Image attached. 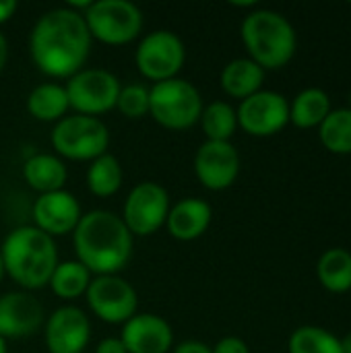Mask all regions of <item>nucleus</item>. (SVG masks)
<instances>
[{
    "label": "nucleus",
    "instance_id": "nucleus-11",
    "mask_svg": "<svg viewBox=\"0 0 351 353\" xmlns=\"http://www.w3.org/2000/svg\"><path fill=\"white\" fill-rule=\"evenodd\" d=\"M85 298L89 310L108 325H124L139 308L137 290L120 275H95Z\"/></svg>",
    "mask_w": 351,
    "mask_h": 353
},
{
    "label": "nucleus",
    "instance_id": "nucleus-38",
    "mask_svg": "<svg viewBox=\"0 0 351 353\" xmlns=\"http://www.w3.org/2000/svg\"><path fill=\"white\" fill-rule=\"evenodd\" d=\"M350 110H351V93H350Z\"/></svg>",
    "mask_w": 351,
    "mask_h": 353
},
{
    "label": "nucleus",
    "instance_id": "nucleus-21",
    "mask_svg": "<svg viewBox=\"0 0 351 353\" xmlns=\"http://www.w3.org/2000/svg\"><path fill=\"white\" fill-rule=\"evenodd\" d=\"M68 108L66 89L58 83H41L27 95V112L41 122H60Z\"/></svg>",
    "mask_w": 351,
    "mask_h": 353
},
{
    "label": "nucleus",
    "instance_id": "nucleus-17",
    "mask_svg": "<svg viewBox=\"0 0 351 353\" xmlns=\"http://www.w3.org/2000/svg\"><path fill=\"white\" fill-rule=\"evenodd\" d=\"M120 341L128 353H168L174 347V331L159 314H134L124 323Z\"/></svg>",
    "mask_w": 351,
    "mask_h": 353
},
{
    "label": "nucleus",
    "instance_id": "nucleus-8",
    "mask_svg": "<svg viewBox=\"0 0 351 353\" xmlns=\"http://www.w3.org/2000/svg\"><path fill=\"white\" fill-rule=\"evenodd\" d=\"M134 62L145 79L161 83L180 72L186 62V46L178 33L170 29H155L139 41Z\"/></svg>",
    "mask_w": 351,
    "mask_h": 353
},
{
    "label": "nucleus",
    "instance_id": "nucleus-32",
    "mask_svg": "<svg viewBox=\"0 0 351 353\" xmlns=\"http://www.w3.org/2000/svg\"><path fill=\"white\" fill-rule=\"evenodd\" d=\"M95 353H128L124 343L120 341V337H106L97 343Z\"/></svg>",
    "mask_w": 351,
    "mask_h": 353
},
{
    "label": "nucleus",
    "instance_id": "nucleus-4",
    "mask_svg": "<svg viewBox=\"0 0 351 353\" xmlns=\"http://www.w3.org/2000/svg\"><path fill=\"white\" fill-rule=\"evenodd\" d=\"M240 33L250 60L263 70L283 68L296 54V29L281 12L269 8L252 10L244 17Z\"/></svg>",
    "mask_w": 351,
    "mask_h": 353
},
{
    "label": "nucleus",
    "instance_id": "nucleus-5",
    "mask_svg": "<svg viewBox=\"0 0 351 353\" xmlns=\"http://www.w3.org/2000/svg\"><path fill=\"white\" fill-rule=\"evenodd\" d=\"M203 95L186 79H168L149 89V114L170 130H186L201 120Z\"/></svg>",
    "mask_w": 351,
    "mask_h": 353
},
{
    "label": "nucleus",
    "instance_id": "nucleus-20",
    "mask_svg": "<svg viewBox=\"0 0 351 353\" xmlns=\"http://www.w3.org/2000/svg\"><path fill=\"white\" fill-rule=\"evenodd\" d=\"M221 89L236 99H246L263 89L265 70L250 58H236L228 62L221 70Z\"/></svg>",
    "mask_w": 351,
    "mask_h": 353
},
{
    "label": "nucleus",
    "instance_id": "nucleus-24",
    "mask_svg": "<svg viewBox=\"0 0 351 353\" xmlns=\"http://www.w3.org/2000/svg\"><path fill=\"white\" fill-rule=\"evenodd\" d=\"M91 279L89 269L79 261H62L56 265L48 285L60 300H77L85 296Z\"/></svg>",
    "mask_w": 351,
    "mask_h": 353
},
{
    "label": "nucleus",
    "instance_id": "nucleus-37",
    "mask_svg": "<svg viewBox=\"0 0 351 353\" xmlns=\"http://www.w3.org/2000/svg\"><path fill=\"white\" fill-rule=\"evenodd\" d=\"M4 275H6V271H4V263H2V256H0V281H2Z\"/></svg>",
    "mask_w": 351,
    "mask_h": 353
},
{
    "label": "nucleus",
    "instance_id": "nucleus-16",
    "mask_svg": "<svg viewBox=\"0 0 351 353\" xmlns=\"http://www.w3.org/2000/svg\"><path fill=\"white\" fill-rule=\"evenodd\" d=\"M43 323V306L29 292H8L0 298V337L33 335Z\"/></svg>",
    "mask_w": 351,
    "mask_h": 353
},
{
    "label": "nucleus",
    "instance_id": "nucleus-3",
    "mask_svg": "<svg viewBox=\"0 0 351 353\" xmlns=\"http://www.w3.org/2000/svg\"><path fill=\"white\" fill-rule=\"evenodd\" d=\"M0 256L6 275L27 292L48 285L56 265L60 263L54 238L35 225L14 228L4 238Z\"/></svg>",
    "mask_w": 351,
    "mask_h": 353
},
{
    "label": "nucleus",
    "instance_id": "nucleus-27",
    "mask_svg": "<svg viewBox=\"0 0 351 353\" xmlns=\"http://www.w3.org/2000/svg\"><path fill=\"white\" fill-rule=\"evenodd\" d=\"M319 137L325 149L335 155L351 153V110H331L325 122L319 126Z\"/></svg>",
    "mask_w": 351,
    "mask_h": 353
},
{
    "label": "nucleus",
    "instance_id": "nucleus-19",
    "mask_svg": "<svg viewBox=\"0 0 351 353\" xmlns=\"http://www.w3.org/2000/svg\"><path fill=\"white\" fill-rule=\"evenodd\" d=\"M23 178L33 190H37L39 194H48V192L64 190V184L68 180V170L58 155L35 153L25 159Z\"/></svg>",
    "mask_w": 351,
    "mask_h": 353
},
{
    "label": "nucleus",
    "instance_id": "nucleus-12",
    "mask_svg": "<svg viewBox=\"0 0 351 353\" xmlns=\"http://www.w3.org/2000/svg\"><path fill=\"white\" fill-rule=\"evenodd\" d=\"M238 126L252 137H273L290 122V101L277 91H257L240 101Z\"/></svg>",
    "mask_w": 351,
    "mask_h": 353
},
{
    "label": "nucleus",
    "instance_id": "nucleus-2",
    "mask_svg": "<svg viewBox=\"0 0 351 353\" xmlns=\"http://www.w3.org/2000/svg\"><path fill=\"white\" fill-rule=\"evenodd\" d=\"M132 238L122 217L106 209L85 213L72 232L77 261L91 275H118L132 256Z\"/></svg>",
    "mask_w": 351,
    "mask_h": 353
},
{
    "label": "nucleus",
    "instance_id": "nucleus-22",
    "mask_svg": "<svg viewBox=\"0 0 351 353\" xmlns=\"http://www.w3.org/2000/svg\"><path fill=\"white\" fill-rule=\"evenodd\" d=\"M331 112V99L323 89L310 87L296 95L290 105V122L298 128H317Z\"/></svg>",
    "mask_w": 351,
    "mask_h": 353
},
{
    "label": "nucleus",
    "instance_id": "nucleus-18",
    "mask_svg": "<svg viewBox=\"0 0 351 353\" xmlns=\"http://www.w3.org/2000/svg\"><path fill=\"white\" fill-rule=\"evenodd\" d=\"M211 217H213V211L207 201L188 196L170 207L166 225H168V232L176 240L192 242L209 230Z\"/></svg>",
    "mask_w": 351,
    "mask_h": 353
},
{
    "label": "nucleus",
    "instance_id": "nucleus-36",
    "mask_svg": "<svg viewBox=\"0 0 351 353\" xmlns=\"http://www.w3.org/2000/svg\"><path fill=\"white\" fill-rule=\"evenodd\" d=\"M0 353H8V347H6V339L0 337Z\"/></svg>",
    "mask_w": 351,
    "mask_h": 353
},
{
    "label": "nucleus",
    "instance_id": "nucleus-28",
    "mask_svg": "<svg viewBox=\"0 0 351 353\" xmlns=\"http://www.w3.org/2000/svg\"><path fill=\"white\" fill-rule=\"evenodd\" d=\"M290 353H343L341 339L321 327H300L290 337Z\"/></svg>",
    "mask_w": 351,
    "mask_h": 353
},
{
    "label": "nucleus",
    "instance_id": "nucleus-9",
    "mask_svg": "<svg viewBox=\"0 0 351 353\" xmlns=\"http://www.w3.org/2000/svg\"><path fill=\"white\" fill-rule=\"evenodd\" d=\"M120 81L114 72L106 68H81L70 79H66L68 105L83 116H101L116 108Z\"/></svg>",
    "mask_w": 351,
    "mask_h": 353
},
{
    "label": "nucleus",
    "instance_id": "nucleus-33",
    "mask_svg": "<svg viewBox=\"0 0 351 353\" xmlns=\"http://www.w3.org/2000/svg\"><path fill=\"white\" fill-rule=\"evenodd\" d=\"M17 8H19L17 0H0V25L10 21L12 14L17 12Z\"/></svg>",
    "mask_w": 351,
    "mask_h": 353
},
{
    "label": "nucleus",
    "instance_id": "nucleus-14",
    "mask_svg": "<svg viewBox=\"0 0 351 353\" xmlns=\"http://www.w3.org/2000/svg\"><path fill=\"white\" fill-rule=\"evenodd\" d=\"M83 217L81 203L68 190L39 194L33 205V225L43 234L56 238L72 234Z\"/></svg>",
    "mask_w": 351,
    "mask_h": 353
},
{
    "label": "nucleus",
    "instance_id": "nucleus-10",
    "mask_svg": "<svg viewBox=\"0 0 351 353\" xmlns=\"http://www.w3.org/2000/svg\"><path fill=\"white\" fill-rule=\"evenodd\" d=\"M170 192L159 182H139L126 196L122 221L132 236H151L166 225L170 213Z\"/></svg>",
    "mask_w": 351,
    "mask_h": 353
},
{
    "label": "nucleus",
    "instance_id": "nucleus-29",
    "mask_svg": "<svg viewBox=\"0 0 351 353\" xmlns=\"http://www.w3.org/2000/svg\"><path fill=\"white\" fill-rule=\"evenodd\" d=\"M116 108L126 118H143L149 114V87L141 83L122 85Z\"/></svg>",
    "mask_w": 351,
    "mask_h": 353
},
{
    "label": "nucleus",
    "instance_id": "nucleus-13",
    "mask_svg": "<svg viewBox=\"0 0 351 353\" xmlns=\"http://www.w3.org/2000/svg\"><path fill=\"white\" fill-rule=\"evenodd\" d=\"M194 174L209 190L230 188L240 174V155L230 141H205L194 155Z\"/></svg>",
    "mask_w": 351,
    "mask_h": 353
},
{
    "label": "nucleus",
    "instance_id": "nucleus-34",
    "mask_svg": "<svg viewBox=\"0 0 351 353\" xmlns=\"http://www.w3.org/2000/svg\"><path fill=\"white\" fill-rule=\"evenodd\" d=\"M6 60H8V41H6L4 33L0 31V72L6 66Z\"/></svg>",
    "mask_w": 351,
    "mask_h": 353
},
{
    "label": "nucleus",
    "instance_id": "nucleus-1",
    "mask_svg": "<svg viewBox=\"0 0 351 353\" xmlns=\"http://www.w3.org/2000/svg\"><path fill=\"white\" fill-rule=\"evenodd\" d=\"M91 50V33L81 12L68 6L43 12L29 35L33 64L52 79H70L85 68Z\"/></svg>",
    "mask_w": 351,
    "mask_h": 353
},
{
    "label": "nucleus",
    "instance_id": "nucleus-7",
    "mask_svg": "<svg viewBox=\"0 0 351 353\" xmlns=\"http://www.w3.org/2000/svg\"><path fill=\"white\" fill-rule=\"evenodd\" d=\"M83 19L91 39L108 46L130 43L143 31V12L130 0H93Z\"/></svg>",
    "mask_w": 351,
    "mask_h": 353
},
{
    "label": "nucleus",
    "instance_id": "nucleus-25",
    "mask_svg": "<svg viewBox=\"0 0 351 353\" xmlns=\"http://www.w3.org/2000/svg\"><path fill=\"white\" fill-rule=\"evenodd\" d=\"M87 186L95 196H112L122 186V165L116 155L103 153L87 168Z\"/></svg>",
    "mask_w": 351,
    "mask_h": 353
},
{
    "label": "nucleus",
    "instance_id": "nucleus-35",
    "mask_svg": "<svg viewBox=\"0 0 351 353\" xmlns=\"http://www.w3.org/2000/svg\"><path fill=\"white\" fill-rule=\"evenodd\" d=\"M341 352L351 353V331L341 339Z\"/></svg>",
    "mask_w": 351,
    "mask_h": 353
},
{
    "label": "nucleus",
    "instance_id": "nucleus-15",
    "mask_svg": "<svg viewBox=\"0 0 351 353\" xmlns=\"http://www.w3.org/2000/svg\"><path fill=\"white\" fill-rule=\"evenodd\" d=\"M91 339V323L77 306H62L46 323V347L50 353H81Z\"/></svg>",
    "mask_w": 351,
    "mask_h": 353
},
{
    "label": "nucleus",
    "instance_id": "nucleus-30",
    "mask_svg": "<svg viewBox=\"0 0 351 353\" xmlns=\"http://www.w3.org/2000/svg\"><path fill=\"white\" fill-rule=\"evenodd\" d=\"M211 350H213V353H250V350H248V345H246L244 339L232 337V335L219 339Z\"/></svg>",
    "mask_w": 351,
    "mask_h": 353
},
{
    "label": "nucleus",
    "instance_id": "nucleus-26",
    "mask_svg": "<svg viewBox=\"0 0 351 353\" xmlns=\"http://www.w3.org/2000/svg\"><path fill=\"white\" fill-rule=\"evenodd\" d=\"M199 122L207 141H230L238 128L236 108L228 101H211L203 108Z\"/></svg>",
    "mask_w": 351,
    "mask_h": 353
},
{
    "label": "nucleus",
    "instance_id": "nucleus-23",
    "mask_svg": "<svg viewBox=\"0 0 351 353\" xmlns=\"http://www.w3.org/2000/svg\"><path fill=\"white\" fill-rule=\"evenodd\" d=\"M319 281L333 294H345L351 290V252L345 248L327 250L317 265Z\"/></svg>",
    "mask_w": 351,
    "mask_h": 353
},
{
    "label": "nucleus",
    "instance_id": "nucleus-6",
    "mask_svg": "<svg viewBox=\"0 0 351 353\" xmlns=\"http://www.w3.org/2000/svg\"><path fill=\"white\" fill-rule=\"evenodd\" d=\"M50 141L56 153L66 159L93 161L99 155L108 153L110 130L101 122V118L72 114L54 124Z\"/></svg>",
    "mask_w": 351,
    "mask_h": 353
},
{
    "label": "nucleus",
    "instance_id": "nucleus-31",
    "mask_svg": "<svg viewBox=\"0 0 351 353\" xmlns=\"http://www.w3.org/2000/svg\"><path fill=\"white\" fill-rule=\"evenodd\" d=\"M172 353H213V350L203 343V341H197V339H188V341H182L174 347Z\"/></svg>",
    "mask_w": 351,
    "mask_h": 353
}]
</instances>
